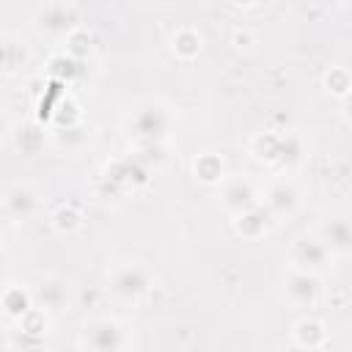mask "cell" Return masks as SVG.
Returning <instances> with one entry per match:
<instances>
[{
	"label": "cell",
	"instance_id": "cell-7",
	"mask_svg": "<svg viewBox=\"0 0 352 352\" xmlns=\"http://www.w3.org/2000/svg\"><path fill=\"white\" fill-rule=\"evenodd\" d=\"M0 272H3V258H0Z\"/></svg>",
	"mask_w": 352,
	"mask_h": 352
},
{
	"label": "cell",
	"instance_id": "cell-2",
	"mask_svg": "<svg viewBox=\"0 0 352 352\" xmlns=\"http://www.w3.org/2000/svg\"><path fill=\"white\" fill-rule=\"evenodd\" d=\"M113 283H116V292L124 294V297H135V294L146 292V286H148L143 270H138V267H124V270H118L116 278H113Z\"/></svg>",
	"mask_w": 352,
	"mask_h": 352
},
{
	"label": "cell",
	"instance_id": "cell-3",
	"mask_svg": "<svg viewBox=\"0 0 352 352\" xmlns=\"http://www.w3.org/2000/svg\"><path fill=\"white\" fill-rule=\"evenodd\" d=\"M6 206H8L14 214H28V212L33 209V195H30V190H22V187L8 190V195H6Z\"/></svg>",
	"mask_w": 352,
	"mask_h": 352
},
{
	"label": "cell",
	"instance_id": "cell-4",
	"mask_svg": "<svg viewBox=\"0 0 352 352\" xmlns=\"http://www.w3.org/2000/svg\"><path fill=\"white\" fill-rule=\"evenodd\" d=\"M226 204L228 206H236V209H248L253 201H250V187L248 184H242V182H234V184H228V190H226Z\"/></svg>",
	"mask_w": 352,
	"mask_h": 352
},
{
	"label": "cell",
	"instance_id": "cell-5",
	"mask_svg": "<svg viewBox=\"0 0 352 352\" xmlns=\"http://www.w3.org/2000/svg\"><path fill=\"white\" fill-rule=\"evenodd\" d=\"M289 294L292 297H300V300H311L314 297V280L308 275H294L292 278V286H289Z\"/></svg>",
	"mask_w": 352,
	"mask_h": 352
},
{
	"label": "cell",
	"instance_id": "cell-1",
	"mask_svg": "<svg viewBox=\"0 0 352 352\" xmlns=\"http://www.w3.org/2000/svg\"><path fill=\"white\" fill-rule=\"evenodd\" d=\"M91 346L96 352H118L121 346V333L116 322H96L91 327Z\"/></svg>",
	"mask_w": 352,
	"mask_h": 352
},
{
	"label": "cell",
	"instance_id": "cell-6",
	"mask_svg": "<svg viewBox=\"0 0 352 352\" xmlns=\"http://www.w3.org/2000/svg\"><path fill=\"white\" fill-rule=\"evenodd\" d=\"M270 204L275 206V209H289V206H294V192L292 190H286V187H278V190H272V195H270Z\"/></svg>",
	"mask_w": 352,
	"mask_h": 352
}]
</instances>
